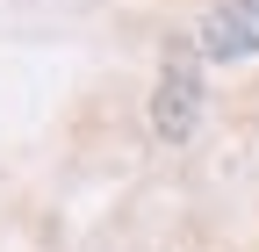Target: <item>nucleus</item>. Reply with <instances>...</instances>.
<instances>
[{"mask_svg":"<svg viewBox=\"0 0 259 252\" xmlns=\"http://www.w3.org/2000/svg\"><path fill=\"white\" fill-rule=\"evenodd\" d=\"M202 51L194 44H166V65H158V87H151V137L158 144H187L202 130Z\"/></svg>","mask_w":259,"mask_h":252,"instance_id":"nucleus-1","label":"nucleus"},{"mask_svg":"<svg viewBox=\"0 0 259 252\" xmlns=\"http://www.w3.org/2000/svg\"><path fill=\"white\" fill-rule=\"evenodd\" d=\"M194 51L209 58V65H245L259 58V0H216L194 29Z\"/></svg>","mask_w":259,"mask_h":252,"instance_id":"nucleus-2","label":"nucleus"}]
</instances>
